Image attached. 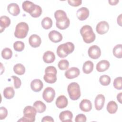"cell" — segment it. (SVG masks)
<instances>
[{
	"label": "cell",
	"mask_w": 122,
	"mask_h": 122,
	"mask_svg": "<svg viewBox=\"0 0 122 122\" xmlns=\"http://www.w3.org/2000/svg\"><path fill=\"white\" fill-rule=\"evenodd\" d=\"M80 33L83 38V41L86 43H92L95 40V34L90 25H86L82 26L80 30Z\"/></svg>",
	"instance_id": "1"
},
{
	"label": "cell",
	"mask_w": 122,
	"mask_h": 122,
	"mask_svg": "<svg viewBox=\"0 0 122 122\" xmlns=\"http://www.w3.org/2000/svg\"><path fill=\"white\" fill-rule=\"evenodd\" d=\"M74 50V45L71 42H67L60 45L57 49V54L60 58H63L72 53Z\"/></svg>",
	"instance_id": "2"
},
{
	"label": "cell",
	"mask_w": 122,
	"mask_h": 122,
	"mask_svg": "<svg viewBox=\"0 0 122 122\" xmlns=\"http://www.w3.org/2000/svg\"><path fill=\"white\" fill-rule=\"evenodd\" d=\"M36 113L37 111L33 106H27L23 110V117L19 120L18 122H34Z\"/></svg>",
	"instance_id": "3"
},
{
	"label": "cell",
	"mask_w": 122,
	"mask_h": 122,
	"mask_svg": "<svg viewBox=\"0 0 122 122\" xmlns=\"http://www.w3.org/2000/svg\"><path fill=\"white\" fill-rule=\"evenodd\" d=\"M57 71L53 66H48L45 70V74L43 76L44 81L48 83H53L57 81L56 74Z\"/></svg>",
	"instance_id": "4"
},
{
	"label": "cell",
	"mask_w": 122,
	"mask_h": 122,
	"mask_svg": "<svg viewBox=\"0 0 122 122\" xmlns=\"http://www.w3.org/2000/svg\"><path fill=\"white\" fill-rule=\"evenodd\" d=\"M67 91L70 99L72 100H77L81 96L80 87L77 82H73L70 83L68 86Z\"/></svg>",
	"instance_id": "5"
},
{
	"label": "cell",
	"mask_w": 122,
	"mask_h": 122,
	"mask_svg": "<svg viewBox=\"0 0 122 122\" xmlns=\"http://www.w3.org/2000/svg\"><path fill=\"white\" fill-rule=\"evenodd\" d=\"M29 26L25 22H20L16 26L14 36L18 39L25 38L29 31Z\"/></svg>",
	"instance_id": "6"
},
{
	"label": "cell",
	"mask_w": 122,
	"mask_h": 122,
	"mask_svg": "<svg viewBox=\"0 0 122 122\" xmlns=\"http://www.w3.org/2000/svg\"><path fill=\"white\" fill-rule=\"evenodd\" d=\"M55 96V90L51 87L46 88L42 93V97L44 101L47 102H51L53 101Z\"/></svg>",
	"instance_id": "7"
},
{
	"label": "cell",
	"mask_w": 122,
	"mask_h": 122,
	"mask_svg": "<svg viewBox=\"0 0 122 122\" xmlns=\"http://www.w3.org/2000/svg\"><path fill=\"white\" fill-rule=\"evenodd\" d=\"M88 55L93 59H97L101 55V51L99 47L93 45L89 47L88 49Z\"/></svg>",
	"instance_id": "8"
},
{
	"label": "cell",
	"mask_w": 122,
	"mask_h": 122,
	"mask_svg": "<svg viewBox=\"0 0 122 122\" xmlns=\"http://www.w3.org/2000/svg\"><path fill=\"white\" fill-rule=\"evenodd\" d=\"M109 29L108 23L106 21H101L96 25V30L97 32L101 35L104 34L107 32Z\"/></svg>",
	"instance_id": "9"
},
{
	"label": "cell",
	"mask_w": 122,
	"mask_h": 122,
	"mask_svg": "<svg viewBox=\"0 0 122 122\" xmlns=\"http://www.w3.org/2000/svg\"><path fill=\"white\" fill-rule=\"evenodd\" d=\"M80 73V70L77 67H73L65 71V76L69 79H72L77 77Z\"/></svg>",
	"instance_id": "10"
},
{
	"label": "cell",
	"mask_w": 122,
	"mask_h": 122,
	"mask_svg": "<svg viewBox=\"0 0 122 122\" xmlns=\"http://www.w3.org/2000/svg\"><path fill=\"white\" fill-rule=\"evenodd\" d=\"M89 15V10L86 7H81L76 12V16L80 20H85Z\"/></svg>",
	"instance_id": "11"
},
{
	"label": "cell",
	"mask_w": 122,
	"mask_h": 122,
	"mask_svg": "<svg viewBox=\"0 0 122 122\" xmlns=\"http://www.w3.org/2000/svg\"><path fill=\"white\" fill-rule=\"evenodd\" d=\"M50 40L53 42L57 43L61 41L62 39V36L59 31L53 30L50 31L48 35Z\"/></svg>",
	"instance_id": "12"
},
{
	"label": "cell",
	"mask_w": 122,
	"mask_h": 122,
	"mask_svg": "<svg viewBox=\"0 0 122 122\" xmlns=\"http://www.w3.org/2000/svg\"><path fill=\"white\" fill-rule=\"evenodd\" d=\"M105 102V97L102 94H98L94 101L95 108L97 110H101L103 108Z\"/></svg>",
	"instance_id": "13"
},
{
	"label": "cell",
	"mask_w": 122,
	"mask_h": 122,
	"mask_svg": "<svg viewBox=\"0 0 122 122\" xmlns=\"http://www.w3.org/2000/svg\"><path fill=\"white\" fill-rule=\"evenodd\" d=\"M29 42L31 47L37 48L39 47L41 45V40L39 36L36 34H33L29 37Z\"/></svg>",
	"instance_id": "14"
},
{
	"label": "cell",
	"mask_w": 122,
	"mask_h": 122,
	"mask_svg": "<svg viewBox=\"0 0 122 122\" xmlns=\"http://www.w3.org/2000/svg\"><path fill=\"white\" fill-rule=\"evenodd\" d=\"M73 117L72 113L68 110L64 111L61 112L59 114L60 120L61 122H71L72 121V119Z\"/></svg>",
	"instance_id": "15"
},
{
	"label": "cell",
	"mask_w": 122,
	"mask_h": 122,
	"mask_svg": "<svg viewBox=\"0 0 122 122\" xmlns=\"http://www.w3.org/2000/svg\"><path fill=\"white\" fill-rule=\"evenodd\" d=\"M43 86L42 81L40 79H34L30 83L31 89L35 92H39L41 90Z\"/></svg>",
	"instance_id": "16"
},
{
	"label": "cell",
	"mask_w": 122,
	"mask_h": 122,
	"mask_svg": "<svg viewBox=\"0 0 122 122\" xmlns=\"http://www.w3.org/2000/svg\"><path fill=\"white\" fill-rule=\"evenodd\" d=\"M80 109L84 112H90L92 109L91 102L87 99L82 100L79 104Z\"/></svg>",
	"instance_id": "17"
},
{
	"label": "cell",
	"mask_w": 122,
	"mask_h": 122,
	"mask_svg": "<svg viewBox=\"0 0 122 122\" xmlns=\"http://www.w3.org/2000/svg\"><path fill=\"white\" fill-rule=\"evenodd\" d=\"M8 12L13 16H17L20 13V9L17 3H11L8 5L7 7Z\"/></svg>",
	"instance_id": "18"
},
{
	"label": "cell",
	"mask_w": 122,
	"mask_h": 122,
	"mask_svg": "<svg viewBox=\"0 0 122 122\" xmlns=\"http://www.w3.org/2000/svg\"><path fill=\"white\" fill-rule=\"evenodd\" d=\"M110 65V62L107 60H102L96 65V70L99 72H103L108 69Z\"/></svg>",
	"instance_id": "19"
},
{
	"label": "cell",
	"mask_w": 122,
	"mask_h": 122,
	"mask_svg": "<svg viewBox=\"0 0 122 122\" xmlns=\"http://www.w3.org/2000/svg\"><path fill=\"white\" fill-rule=\"evenodd\" d=\"M56 105L60 109L65 108L68 105L67 98L64 95L59 96L56 100Z\"/></svg>",
	"instance_id": "20"
},
{
	"label": "cell",
	"mask_w": 122,
	"mask_h": 122,
	"mask_svg": "<svg viewBox=\"0 0 122 122\" xmlns=\"http://www.w3.org/2000/svg\"><path fill=\"white\" fill-rule=\"evenodd\" d=\"M42 58L44 62L51 63L54 61L55 59V55L52 51H48L44 52Z\"/></svg>",
	"instance_id": "21"
},
{
	"label": "cell",
	"mask_w": 122,
	"mask_h": 122,
	"mask_svg": "<svg viewBox=\"0 0 122 122\" xmlns=\"http://www.w3.org/2000/svg\"><path fill=\"white\" fill-rule=\"evenodd\" d=\"M35 5L36 4H34L32 2L28 0H26L22 3V7L23 10L25 11L30 14L34 10Z\"/></svg>",
	"instance_id": "22"
},
{
	"label": "cell",
	"mask_w": 122,
	"mask_h": 122,
	"mask_svg": "<svg viewBox=\"0 0 122 122\" xmlns=\"http://www.w3.org/2000/svg\"><path fill=\"white\" fill-rule=\"evenodd\" d=\"M10 24V20L9 17L6 16H2L0 18V32H2L4 29L8 27Z\"/></svg>",
	"instance_id": "23"
},
{
	"label": "cell",
	"mask_w": 122,
	"mask_h": 122,
	"mask_svg": "<svg viewBox=\"0 0 122 122\" xmlns=\"http://www.w3.org/2000/svg\"><path fill=\"white\" fill-rule=\"evenodd\" d=\"M93 63L91 61H85L83 65L82 71L85 74H89L93 71Z\"/></svg>",
	"instance_id": "24"
},
{
	"label": "cell",
	"mask_w": 122,
	"mask_h": 122,
	"mask_svg": "<svg viewBox=\"0 0 122 122\" xmlns=\"http://www.w3.org/2000/svg\"><path fill=\"white\" fill-rule=\"evenodd\" d=\"M54 17L57 22L65 20L68 18L66 12L61 10H57L55 12Z\"/></svg>",
	"instance_id": "25"
},
{
	"label": "cell",
	"mask_w": 122,
	"mask_h": 122,
	"mask_svg": "<svg viewBox=\"0 0 122 122\" xmlns=\"http://www.w3.org/2000/svg\"><path fill=\"white\" fill-rule=\"evenodd\" d=\"M33 106L36 109L37 112L39 113L43 112L46 109V105L41 101H36L33 103Z\"/></svg>",
	"instance_id": "26"
},
{
	"label": "cell",
	"mask_w": 122,
	"mask_h": 122,
	"mask_svg": "<svg viewBox=\"0 0 122 122\" xmlns=\"http://www.w3.org/2000/svg\"><path fill=\"white\" fill-rule=\"evenodd\" d=\"M14 94L15 92L13 87H7L4 89L3 95L5 98L10 99L14 96Z\"/></svg>",
	"instance_id": "27"
},
{
	"label": "cell",
	"mask_w": 122,
	"mask_h": 122,
	"mask_svg": "<svg viewBox=\"0 0 122 122\" xmlns=\"http://www.w3.org/2000/svg\"><path fill=\"white\" fill-rule=\"evenodd\" d=\"M107 110L111 114L115 113L118 109V105L115 102L110 101L107 105Z\"/></svg>",
	"instance_id": "28"
},
{
	"label": "cell",
	"mask_w": 122,
	"mask_h": 122,
	"mask_svg": "<svg viewBox=\"0 0 122 122\" xmlns=\"http://www.w3.org/2000/svg\"><path fill=\"white\" fill-rule=\"evenodd\" d=\"M70 21L68 18L64 20L56 22V25L57 27L60 30H65L67 29L70 25Z\"/></svg>",
	"instance_id": "29"
},
{
	"label": "cell",
	"mask_w": 122,
	"mask_h": 122,
	"mask_svg": "<svg viewBox=\"0 0 122 122\" xmlns=\"http://www.w3.org/2000/svg\"><path fill=\"white\" fill-rule=\"evenodd\" d=\"M41 24L43 28L46 30H48L52 27V21L50 17H46L42 19Z\"/></svg>",
	"instance_id": "30"
},
{
	"label": "cell",
	"mask_w": 122,
	"mask_h": 122,
	"mask_svg": "<svg viewBox=\"0 0 122 122\" xmlns=\"http://www.w3.org/2000/svg\"><path fill=\"white\" fill-rule=\"evenodd\" d=\"M13 71L18 75H23L25 72V68L21 63H17L13 67Z\"/></svg>",
	"instance_id": "31"
},
{
	"label": "cell",
	"mask_w": 122,
	"mask_h": 122,
	"mask_svg": "<svg viewBox=\"0 0 122 122\" xmlns=\"http://www.w3.org/2000/svg\"><path fill=\"white\" fill-rule=\"evenodd\" d=\"M122 45L121 44H117L114 46L113 49V54L117 58H121L122 57Z\"/></svg>",
	"instance_id": "32"
},
{
	"label": "cell",
	"mask_w": 122,
	"mask_h": 122,
	"mask_svg": "<svg viewBox=\"0 0 122 122\" xmlns=\"http://www.w3.org/2000/svg\"><path fill=\"white\" fill-rule=\"evenodd\" d=\"M12 56V51L9 48L3 49L1 51L2 57L6 60L10 59Z\"/></svg>",
	"instance_id": "33"
},
{
	"label": "cell",
	"mask_w": 122,
	"mask_h": 122,
	"mask_svg": "<svg viewBox=\"0 0 122 122\" xmlns=\"http://www.w3.org/2000/svg\"><path fill=\"white\" fill-rule=\"evenodd\" d=\"M100 83L103 86H107L111 82V78L107 75H102L99 79Z\"/></svg>",
	"instance_id": "34"
},
{
	"label": "cell",
	"mask_w": 122,
	"mask_h": 122,
	"mask_svg": "<svg viewBox=\"0 0 122 122\" xmlns=\"http://www.w3.org/2000/svg\"><path fill=\"white\" fill-rule=\"evenodd\" d=\"M42 10L40 6L36 5L34 10L30 14L32 17L37 18V17H40L41 15V14L42 13Z\"/></svg>",
	"instance_id": "35"
},
{
	"label": "cell",
	"mask_w": 122,
	"mask_h": 122,
	"mask_svg": "<svg viewBox=\"0 0 122 122\" xmlns=\"http://www.w3.org/2000/svg\"><path fill=\"white\" fill-rule=\"evenodd\" d=\"M24 43L21 41H16L13 44V48L16 51H21L24 49Z\"/></svg>",
	"instance_id": "36"
},
{
	"label": "cell",
	"mask_w": 122,
	"mask_h": 122,
	"mask_svg": "<svg viewBox=\"0 0 122 122\" xmlns=\"http://www.w3.org/2000/svg\"><path fill=\"white\" fill-rule=\"evenodd\" d=\"M58 66L60 70H65L68 68L69 66V62L67 60H61L58 62Z\"/></svg>",
	"instance_id": "37"
},
{
	"label": "cell",
	"mask_w": 122,
	"mask_h": 122,
	"mask_svg": "<svg viewBox=\"0 0 122 122\" xmlns=\"http://www.w3.org/2000/svg\"><path fill=\"white\" fill-rule=\"evenodd\" d=\"M113 86L117 90H121L122 89V78L121 77L116 78L113 81Z\"/></svg>",
	"instance_id": "38"
},
{
	"label": "cell",
	"mask_w": 122,
	"mask_h": 122,
	"mask_svg": "<svg viewBox=\"0 0 122 122\" xmlns=\"http://www.w3.org/2000/svg\"><path fill=\"white\" fill-rule=\"evenodd\" d=\"M11 77L13 78L14 81V86L16 89L19 88L21 84V81L19 78L15 76H12Z\"/></svg>",
	"instance_id": "39"
},
{
	"label": "cell",
	"mask_w": 122,
	"mask_h": 122,
	"mask_svg": "<svg viewBox=\"0 0 122 122\" xmlns=\"http://www.w3.org/2000/svg\"><path fill=\"white\" fill-rule=\"evenodd\" d=\"M8 115V111L4 107H1L0 108V119H4Z\"/></svg>",
	"instance_id": "40"
},
{
	"label": "cell",
	"mask_w": 122,
	"mask_h": 122,
	"mask_svg": "<svg viewBox=\"0 0 122 122\" xmlns=\"http://www.w3.org/2000/svg\"><path fill=\"white\" fill-rule=\"evenodd\" d=\"M75 121L76 122H85L86 121V117L83 114H79L76 116Z\"/></svg>",
	"instance_id": "41"
},
{
	"label": "cell",
	"mask_w": 122,
	"mask_h": 122,
	"mask_svg": "<svg viewBox=\"0 0 122 122\" xmlns=\"http://www.w3.org/2000/svg\"><path fill=\"white\" fill-rule=\"evenodd\" d=\"M68 3L74 7H77L81 5L82 3V0H68Z\"/></svg>",
	"instance_id": "42"
},
{
	"label": "cell",
	"mask_w": 122,
	"mask_h": 122,
	"mask_svg": "<svg viewBox=\"0 0 122 122\" xmlns=\"http://www.w3.org/2000/svg\"><path fill=\"white\" fill-rule=\"evenodd\" d=\"M42 122H54V120L53 118L50 116H46L43 117V118L41 120Z\"/></svg>",
	"instance_id": "43"
},
{
	"label": "cell",
	"mask_w": 122,
	"mask_h": 122,
	"mask_svg": "<svg viewBox=\"0 0 122 122\" xmlns=\"http://www.w3.org/2000/svg\"><path fill=\"white\" fill-rule=\"evenodd\" d=\"M119 1L118 0H109L108 1L109 4L111 5H115L119 2Z\"/></svg>",
	"instance_id": "44"
},
{
	"label": "cell",
	"mask_w": 122,
	"mask_h": 122,
	"mask_svg": "<svg viewBox=\"0 0 122 122\" xmlns=\"http://www.w3.org/2000/svg\"><path fill=\"white\" fill-rule=\"evenodd\" d=\"M122 93L120 92L119 94H118V95L117 96V100L120 103H122Z\"/></svg>",
	"instance_id": "45"
},
{
	"label": "cell",
	"mask_w": 122,
	"mask_h": 122,
	"mask_svg": "<svg viewBox=\"0 0 122 122\" xmlns=\"http://www.w3.org/2000/svg\"><path fill=\"white\" fill-rule=\"evenodd\" d=\"M122 14H121L117 18V23L120 26H122Z\"/></svg>",
	"instance_id": "46"
}]
</instances>
